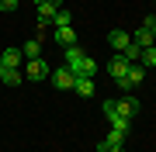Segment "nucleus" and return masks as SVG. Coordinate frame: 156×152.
I'll return each instance as SVG.
<instances>
[{
  "instance_id": "f257e3e1",
  "label": "nucleus",
  "mask_w": 156,
  "mask_h": 152,
  "mask_svg": "<svg viewBox=\"0 0 156 152\" xmlns=\"http://www.w3.org/2000/svg\"><path fill=\"white\" fill-rule=\"evenodd\" d=\"M62 66H69L73 69V76H94L97 73V59H90L83 49H66V62H62Z\"/></svg>"
},
{
  "instance_id": "f03ea898",
  "label": "nucleus",
  "mask_w": 156,
  "mask_h": 152,
  "mask_svg": "<svg viewBox=\"0 0 156 152\" xmlns=\"http://www.w3.org/2000/svg\"><path fill=\"white\" fill-rule=\"evenodd\" d=\"M24 62H28V66H24V76H28L31 83H38V79H49V76H52V66H49L45 59H24Z\"/></svg>"
},
{
  "instance_id": "7ed1b4c3",
  "label": "nucleus",
  "mask_w": 156,
  "mask_h": 152,
  "mask_svg": "<svg viewBox=\"0 0 156 152\" xmlns=\"http://www.w3.org/2000/svg\"><path fill=\"white\" fill-rule=\"evenodd\" d=\"M59 11H62V0H45V4H38V28L52 24Z\"/></svg>"
},
{
  "instance_id": "20e7f679",
  "label": "nucleus",
  "mask_w": 156,
  "mask_h": 152,
  "mask_svg": "<svg viewBox=\"0 0 156 152\" xmlns=\"http://www.w3.org/2000/svg\"><path fill=\"white\" fill-rule=\"evenodd\" d=\"M49 79L56 83V90H73V83H76V76H73V69H69V66H56Z\"/></svg>"
},
{
  "instance_id": "39448f33",
  "label": "nucleus",
  "mask_w": 156,
  "mask_h": 152,
  "mask_svg": "<svg viewBox=\"0 0 156 152\" xmlns=\"http://www.w3.org/2000/svg\"><path fill=\"white\" fill-rule=\"evenodd\" d=\"M142 76H146V69L139 66V62H132V66H128V73H125L122 79H115V83L122 86V90H132V86H139V83H142Z\"/></svg>"
},
{
  "instance_id": "423d86ee",
  "label": "nucleus",
  "mask_w": 156,
  "mask_h": 152,
  "mask_svg": "<svg viewBox=\"0 0 156 152\" xmlns=\"http://www.w3.org/2000/svg\"><path fill=\"white\" fill-rule=\"evenodd\" d=\"M73 93H76L80 100H90V97L97 93V86H94V76H76V83H73Z\"/></svg>"
},
{
  "instance_id": "0eeeda50",
  "label": "nucleus",
  "mask_w": 156,
  "mask_h": 152,
  "mask_svg": "<svg viewBox=\"0 0 156 152\" xmlns=\"http://www.w3.org/2000/svg\"><path fill=\"white\" fill-rule=\"evenodd\" d=\"M132 42H135L139 49H153V45H156V35H153L149 24H139V28L132 31Z\"/></svg>"
},
{
  "instance_id": "6e6552de",
  "label": "nucleus",
  "mask_w": 156,
  "mask_h": 152,
  "mask_svg": "<svg viewBox=\"0 0 156 152\" xmlns=\"http://www.w3.org/2000/svg\"><path fill=\"white\" fill-rule=\"evenodd\" d=\"M108 45H111L115 52H125L128 45H132V35L122 31V28H111V35H108Z\"/></svg>"
},
{
  "instance_id": "1a4fd4ad",
  "label": "nucleus",
  "mask_w": 156,
  "mask_h": 152,
  "mask_svg": "<svg viewBox=\"0 0 156 152\" xmlns=\"http://www.w3.org/2000/svg\"><path fill=\"white\" fill-rule=\"evenodd\" d=\"M115 111L122 114V118L132 121L135 114H139V100H135V97H122V100H115Z\"/></svg>"
},
{
  "instance_id": "9d476101",
  "label": "nucleus",
  "mask_w": 156,
  "mask_h": 152,
  "mask_svg": "<svg viewBox=\"0 0 156 152\" xmlns=\"http://www.w3.org/2000/svg\"><path fill=\"white\" fill-rule=\"evenodd\" d=\"M128 66H132V62H128L122 52H115V56H111V62H108V73H111L115 79H122V76L128 73Z\"/></svg>"
},
{
  "instance_id": "9b49d317",
  "label": "nucleus",
  "mask_w": 156,
  "mask_h": 152,
  "mask_svg": "<svg viewBox=\"0 0 156 152\" xmlns=\"http://www.w3.org/2000/svg\"><path fill=\"white\" fill-rule=\"evenodd\" d=\"M21 62H24L21 49H4V56H0V66H7V69H21Z\"/></svg>"
},
{
  "instance_id": "f8f14e48",
  "label": "nucleus",
  "mask_w": 156,
  "mask_h": 152,
  "mask_svg": "<svg viewBox=\"0 0 156 152\" xmlns=\"http://www.w3.org/2000/svg\"><path fill=\"white\" fill-rule=\"evenodd\" d=\"M56 45H62V49H73V45H76V31H73V24L56 28Z\"/></svg>"
},
{
  "instance_id": "ddd939ff",
  "label": "nucleus",
  "mask_w": 156,
  "mask_h": 152,
  "mask_svg": "<svg viewBox=\"0 0 156 152\" xmlns=\"http://www.w3.org/2000/svg\"><path fill=\"white\" fill-rule=\"evenodd\" d=\"M21 79H24L21 69H7V66H0V83H4V86H17Z\"/></svg>"
},
{
  "instance_id": "4468645a",
  "label": "nucleus",
  "mask_w": 156,
  "mask_h": 152,
  "mask_svg": "<svg viewBox=\"0 0 156 152\" xmlns=\"http://www.w3.org/2000/svg\"><path fill=\"white\" fill-rule=\"evenodd\" d=\"M21 56H24V59H42V42L31 38L28 45H21Z\"/></svg>"
},
{
  "instance_id": "2eb2a0df",
  "label": "nucleus",
  "mask_w": 156,
  "mask_h": 152,
  "mask_svg": "<svg viewBox=\"0 0 156 152\" xmlns=\"http://www.w3.org/2000/svg\"><path fill=\"white\" fill-rule=\"evenodd\" d=\"M122 142H125V131H111V135H108V138L97 145V152H108L111 145H122Z\"/></svg>"
},
{
  "instance_id": "dca6fc26",
  "label": "nucleus",
  "mask_w": 156,
  "mask_h": 152,
  "mask_svg": "<svg viewBox=\"0 0 156 152\" xmlns=\"http://www.w3.org/2000/svg\"><path fill=\"white\" fill-rule=\"evenodd\" d=\"M139 66H142V69L156 66V49H142V56H139Z\"/></svg>"
},
{
  "instance_id": "f3484780",
  "label": "nucleus",
  "mask_w": 156,
  "mask_h": 152,
  "mask_svg": "<svg viewBox=\"0 0 156 152\" xmlns=\"http://www.w3.org/2000/svg\"><path fill=\"white\" fill-rule=\"evenodd\" d=\"M122 56H125L128 62H139V56H142V49H139V45H135V42H132V45H128V49L122 52Z\"/></svg>"
},
{
  "instance_id": "a211bd4d",
  "label": "nucleus",
  "mask_w": 156,
  "mask_h": 152,
  "mask_svg": "<svg viewBox=\"0 0 156 152\" xmlns=\"http://www.w3.org/2000/svg\"><path fill=\"white\" fill-rule=\"evenodd\" d=\"M66 24H73V14L69 11H59L56 14V28H66Z\"/></svg>"
},
{
  "instance_id": "6ab92c4d",
  "label": "nucleus",
  "mask_w": 156,
  "mask_h": 152,
  "mask_svg": "<svg viewBox=\"0 0 156 152\" xmlns=\"http://www.w3.org/2000/svg\"><path fill=\"white\" fill-rule=\"evenodd\" d=\"M17 4H21V0H0V11L11 14V11H17Z\"/></svg>"
},
{
  "instance_id": "aec40b11",
  "label": "nucleus",
  "mask_w": 156,
  "mask_h": 152,
  "mask_svg": "<svg viewBox=\"0 0 156 152\" xmlns=\"http://www.w3.org/2000/svg\"><path fill=\"white\" fill-rule=\"evenodd\" d=\"M142 24H149V28H153V35H156V17H142Z\"/></svg>"
},
{
  "instance_id": "412c9836",
  "label": "nucleus",
  "mask_w": 156,
  "mask_h": 152,
  "mask_svg": "<svg viewBox=\"0 0 156 152\" xmlns=\"http://www.w3.org/2000/svg\"><path fill=\"white\" fill-rule=\"evenodd\" d=\"M108 152H125V149H122V145H111V149H108Z\"/></svg>"
},
{
  "instance_id": "4be33fe9",
  "label": "nucleus",
  "mask_w": 156,
  "mask_h": 152,
  "mask_svg": "<svg viewBox=\"0 0 156 152\" xmlns=\"http://www.w3.org/2000/svg\"><path fill=\"white\" fill-rule=\"evenodd\" d=\"M31 4H35V7H38V4H45V0H31Z\"/></svg>"
},
{
  "instance_id": "5701e85b",
  "label": "nucleus",
  "mask_w": 156,
  "mask_h": 152,
  "mask_svg": "<svg viewBox=\"0 0 156 152\" xmlns=\"http://www.w3.org/2000/svg\"><path fill=\"white\" fill-rule=\"evenodd\" d=\"M153 4H156V0H153Z\"/></svg>"
},
{
  "instance_id": "b1692460",
  "label": "nucleus",
  "mask_w": 156,
  "mask_h": 152,
  "mask_svg": "<svg viewBox=\"0 0 156 152\" xmlns=\"http://www.w3.org/2000/svg\"><path fill=\"white\" fill-rule=\"evenodd\" d=\"M153 49H156V45H153Z\"/></svg>"
}]
</instances>
